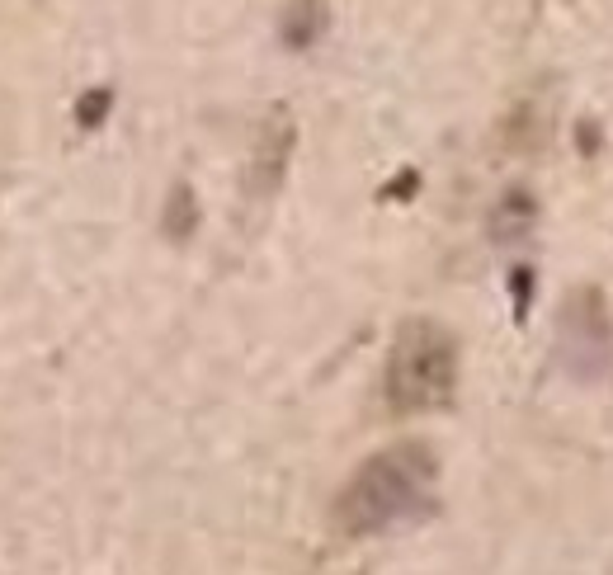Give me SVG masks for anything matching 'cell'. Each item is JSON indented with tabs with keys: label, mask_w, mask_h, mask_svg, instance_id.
Returning a JSON list of instances; mask_svg holds the SVG:
<instances>
[{
	"label": "cell",
	"mask_w": 613,
	"mask_h": 575,
	"mask_svg": "<svg viewBox=\"0 0 613 575\" xmlns=\"http://www.w3.org/2000/svg\"><path fill=\"white\" fill-rule=\"evenodd\" d=\"M430 453L425 448H392L378 453L340 495V528L349 533H378L397 524L430 491Z\"/></svg>",
	"instance_id": "cell-1"
},
{
	"label": "cell",
	"mask_w": 613,
	"mask_h": 575,
	"mask_svg": "<svg viewBox=\"0 0 613 575\" xmlns=\"http://www.w3.org/2000/svg\"><path fill=\"white\" fill-rule=\"evenodd\" d=\"M453 387V345L444 330L434 326H411L401 330L397 349H392V368H387V396L401 411H420V406H439Z\"/></svg>",
	"instance_id": "cell-2"
}]
</instances>
